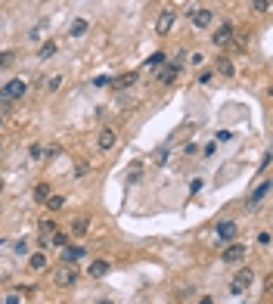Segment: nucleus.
Returning <instances> with one entry per match:
<instances>
[{"label":"nucleus","mask_w":273,"mask_h":304,"mask_svg":"<svg viewBox=\"0 0 273 304\" xmlns=\"http://www.w3.org/2000/svg\"><path fill=\"white\" fill-rule=\"evenodd\" d=\"M87 28H90L87 19H75L72 28H68V35H72V38H81V35H87Z\"/></svg>","instance_id":"obj_16"},{"label":"nucleus","mask_w":273,"mask_h":304,"mask_svg":"<svg viewBox=\"0 0 273 304\" xmlns=\"http://www.w3.org/2000/svg\"><path fill=\"white\" fill-rule=\"evenodd\" d=\"M233 35H236V25L224 22V25L214 31V35H211V40H214V47H224V44H230V40H233Z\"/></svg>","instance_id":"obj_4"},{"label":"nucleus","mask_w":273,"mask_h":304,"mask_svg":"<svg viewBox=\"0 0 273 304\" xmlns=\"http://www.w3.org/2000/svg\"><path fill=\"white\" fill-rule=\"evenodd\" d=\"M87 230H90L87 217H75V221H72V236H75V239H81V236L87 233Z\"/></svg>","instance_id":"obj_13"},{"label":"nucleus","mask_w":273,"mask_h":304,"mask_svg":"<svg viewBox=\"0 0 273 304\" xmlns=\"http://www.w3.org/2000/svg\"><path fill=\"white\" fill-rule=\"evenodd\" d=\"M102 273H109V261L106 258H99V261H93V264L87 267V276H93V280H99Z\"/></svg>","instance_id":"obj_11"},{"label":"nucleus","mask_w":273,"mask_h":304,"mask_svg":"<svg viewBox=\"0 0 273 304\" xmlns=\"http://www.w3.org/2000/svg\"><path fill=\"white\" fill-rule=\"evenodd\" d=\"M93 84H97V87H112V78H109V75H99Z\"/></svg>","instance_id":"obj_29"},{"label":"nucleus","mask_w":273,"mask_h":304,"mask_svg":"<svg viewBox=\"0 0 273 304\" xmlns=\"http://www.w3.org/2000/svg\"><path fill=\"white\" fill-rule=\"evenodd\" d=\"M0 128H3V115H0Z\"/></svg>","instance_id":"obj_35"},{"label":"nucleus","mask_w":273,"mask_h":304,"mask_svg":"<svg viewBox=\"0 0 273 304\" xmlns=\"http://www.w3.org/2000/svg\"><path fill=\"white\" fill-rule=\"evenodd\" d=\"M195 81H199V84H211V81H214V75H211V72H199V78H195Z\"/></svg>","instance_id":"obj_30"},{"label":"nucleus","mask_w":273,"mask_h":304,"mask_svg":"<svg viewBox=\"0 0 273 304\" xmlns=\"http://www.w3.org/2000/svg\"><path fill=\"white\" fill-rule=\"evenodd\" d=\"M168 158H171V149H158V152H156V158H152V162H156V165H165Z\"/></svg>","instance_id":"obj_26"},{"label":"nucleus","mask_w":273,"mask_h":304,"mask_svg":"<svg viewBox=\"0 0 273 304\" xmlns=\"http://www.w3.org/2000/svg\"><path fill=\"white\" fill-rule=\"evenodd\" d=\"M97 146H99L102 152H106V149H112V146H115V131H109V128H106V131H102V133H99V140H97Z\"/></svg>","instance_id":"obj_14"},{"label":"nucleus","mask_w":273,"mask_h":304,"mask_svg":"<svg viewBox=\"0 0 273 304\" xmlns=\"http://www.w3.org/2000/svg\"><path fill=\"white\" fill-rule=\"evenodd\" d=\"M59 84H62V78H59V75H53V78H47V90L53 94V90L59 87Z\"/></svg>","instance_id":"obj_27"},{"label":"nucleus","mask_w":273,"mask_h":304,"mask_svg":"<svg viewBox=\"0 0 273 304\" xmlns=\"http://www.w3.org/2000/svg\"><path fill=\"white\" fill-rule=\"evenodd\" d=\"M25 94H28V84L16 78V81L6 84V87H0V103H3V106H10V103H16V99H22Z\"/></svg>","instance_id":"obj_1"},{"label":"nucleus","mask_w":273,"mask_h":304,"mask_svg":"<svg viewBox=\"0 0 273 304\" xmlns=\"http://www.w3.org/2000/svg\"><path fill=\"white\" fill-rule=\"evenodd\" d=\"M87 258V248L84 246H62V261L65 264H78V261Z\"/></svg>","instance_id":"obj_6"},{"label":"nucleus","mask_w":273,"mask_h":304,"mask_svg":"<svg viewBox=\"0 0 273 304\" xmlns=\"http://www.w3.org/2000/svg\"><path fill=\"white\" fill-rule=\"evenodd\" d=\"M97 304H115V301H109V298H99V301H97Z\"/></svg>","instance_id":"obj_34"},{"label":"nucleus","mask_w":273,"mask_h":304,"mask_svg":"<svg viewBox=\"0 0 273 304\" xmlns=\"http://www.w3.org/2000/svg\"><path fill=\"white\" fill-rule=\"evenodd\" d=\"M28 264H31V270H44V267H47V258L38 251V255H31V261H28Z\"/></svg>","instance_id":"obj_23"},{"label":"nucleus","mask_w":273,"mask_h":304,"mask_svg":"<svg viewBox=\"0 0 273 304\" xmlns=\"http://www.w3.org/2000/svg\"><path fill=\"white\" fill-rule=\"evenodd\" d=\"M146 65H149V69H158V65H165V53H161V50H158V53H152V56L146 59Z\"/></svg>","instance_id":"obj_22"},{"label":"nucleus","mask_w":273,"mask_h":304,"mask_svg":"<svg viewBox=\"0 0 273 304\" xmlns=\"http://www.w3.org/2000/svg\"><path fill=\"white\" fill-rule=\"evenodd\" d=\"M16 251H19V255H28V242L19 239V242H16Z\"/></svg>","instance_id":"obj_31"},{"label":"nucleus","mask_w":273,"mask_h":304,"mask_svg":"<svg viewBox=\"0 0 273 304\" xmlns=\"http://www.w3.org/2000/svg\"><path fill=\"white\" fill-rule=\"evenodd\" d=\"M75 283H78V270H75L72 264H68L65 270H59V273H56V285H59V289H72Z\"/></svg>","instance_id":"obj_5"},{"label":"nucleus","mask_w":273,"mask_h":304,"mask_svg":"<svg viewBox=\"0 0 273 304\" xmlns=\"http://www.w3.org/2000/svg\"><path fill=\"white\" fill-rule=\"evenodd\" d=\"M174 22H177V16L165 10V13H158V19H156V31L158 35H171V28H174Z\"/></svg>","instance_id":"obj_8"},{"label":"nucleus","mask_w":273,"mask_h":304,"mask_svg":"<svg viewBox=\"0 0 273 304\" xmlns=\"http://www.w3.org/2000/svg\"><path fill=\"white\" fill-rule=\"evenodd\" d=\"M34 199H38V202H47L50 199V187H47V183H40V187L34 190Z\"/></svg>","instance_id":"obj_25"},{"label":"nucleus","mask_w":273,"mask_h":304,"mask_svg":"<svg viewBox=\"0 0 273 304\" xmlns=\"http://www.w3.org/2000/svg\"><path fill=\"white\" fill-rule=\"evenodd\" d=\"M190 19H193V28H208L214 16H211V10H193Z\"/></svg>","instance_id":"obj_9"},{"label":"nucleus","mask_w":273,"mask_h":304,"mask_svg":"<svg viewBox=\"0 0 273 304\" xmlns=\"http://www.w3.org/2000/svg\"><path fill=\"white\" fill-rule=\"evenodd\" d=\"M236 233H239V227H236L233 221H224V224H217V236H220V239L233 242V239H236Z\"/></svg>","instance_id":"obj_10"},{"label":"nucleus","mask_w":273,"mask_h":304,"mask_svg":"<svg viewBox=\"0 0 273 304\" xmlns=\"http://www.w3.org/2000/svg\"><path fill=\"white\" fill-rule=\"evenodd\" d=\"M56 50H59V44H56V40H47V44L40 47V53H38V56H40V59H50V56L56 53Z\"/></svg>","instance_id":"obj_19"},{"label":"nucleus","mask_w":273,"mask_h":304,"mask_svg":"<svg viewBox=\"0 0 273 304\" xmlns=\"http://www.w3.org/2000/svg\"><path fill=\"white\" fill-rule=\"evenodd\" d=\"M252 283H254V273H252V270H239L233 280H230L227 289H230V295H242V292L252 289Z\"/></svg>","instance_id":"obj_2"},{"label":"nucleus","mask_w":273,"mask_h":304,"mask_svg":"<svg viewBox=\"0 0 273 304\" xmlns=\"http://www.w3.org/2000/svg\"><path fill=\"white\" fill-rule=\"evenodd\" d=\"M50 246H56V248H62V246H68V236H65L62 230H56L53 236H50Z\"/></svg>","instance_id":"obj_20"},{"label":"nucleus","mask_w":273,"mask_h":304,"mask_svg":"<svg viewBox=\"0 0 273 304\" xmlns=\"http://www.w3.org/2000/svg\"><path fill=\"white\" fill-rule=\"evenodd\" d=\"M177 78H180V62L158 65V81H161V84H174Z\"/></svg>","instance_id":"obj_3"},{"label":"nucleus","mask_w":273,"mask_h":304,"mask_svg":"<svg viewBox=\"0 0 273 304\" xmlns=\"http://www.w3.org/2000/svg\"><path fill=\"white\" fill-rule=\"evenodd\" d=\"M199 304H214V298H211V295H202V301Z\"/></svg>","instance_id":"obj_33"},{"label":"nucleus","mask_w":273,"mask_h":304,"mask_svg":"<svg viewBox=\"0 0 273 304\" xmlns=\"http://www.w3.org/2000/svg\"><path fill=\"white\" fill-rule=\"evenodd\" d=\"M13 62H16V53L13 50H3V53H0V69H10Z\"/></svg>","instance_id":"obj_21"},{"label":"nucleus","mask_w":273,"mask_h":304,"mask_svg":"<svg viewBox=\"0 0 273 304\" xmlns=\"http://www.w3.org/2000/svg\"><path fill=\"white\" fill-rule=\"evenodd\" d=\"M270 10V0H254V13H267Z\"/></svg>","instance_id":"obj_28"},{"label":"nucleus","mask_w":273,"mask_h":304,"mask_svg":"<svg viewBox=\"0 0 273 304\" xmlns=\"http://www.w3.org/2000/svg\"><path fill=\"white\" fill-rule=\"evenodd\" d=\"M267 192H270V180H264L261 187H258V190L252 192V199H249V208H258V205H261V199L267 196Z\"/></svg>","instance_id":"obj_12"},{"label":"nucleus","mask_w":273,"mask_h":304,"mask_svg":"<svg viewBox=\"0 0 273 304\" xmlns=\"http://www.w3.org/2000/svg\"><path fill=\"white\" fill-rule=\"evenodd\" d=\"M140 174H143V165H140V162H134V165L124 171V177H127L131 183H134V180H140Z\"/></svg>","instance_id":"obj_18"},{"label":"nucleus","mask_w":273,"mask_h":304,"mask_svg":"<svg viewBox=\"0 0 273 304\" xmlns=\"http://www.w3.org/2000/svg\"><path fill=\"white\" fill-rule=\"evenodd\" d=\"M134 81H136V72H127V75H118V78H112V87L124 90V87H131Z\"/></svg>","instance_id":"obj_15"},{"label":"nucleus","mask_w":273,"mask_h":304,"mask_svg":"<svg viewBox=\"0 0 273 304\" xmlns=\"http://www.w3.org/2000/svg\"><path fill=\"white\" fill-rule=\"evenodd\" d=\"M0 192H3V180H0Z\"/></svg>","instance_id":"obj_36"},{"label":"nucleus","mask_w":273,"mask_h":304,"mask_svg":"<svg viewBox=\"0 0 273 304\" xmlns=\"http://www.w3.org/2000/svg\"><path fill=\"white\" fill-rule=\"evenodd\" d=\"M40 155H44V149H40L38 143H34V146H31V158H40Z\"/></svg>","instance_id":"obj_32"},{"label":"nucleus","mask_w":273,"mask_h":304,"mask_svg":"<svg viewBox=\"0 0 273 304\" xmlns=\"http://www.w3.org/2000/svg\"><path fill=\"white\" fill-rule=\"evenodd\" d=\"M245 251H249V248H245L242 242H230L227 251H224V261H227V264H239V261L245 258Z\"/></svg>","instance_id":"obj_7"},{"label":"nucleus","mask_w":273,"mask_h":304,"mask_svg":"<svg viewBox=\"0 0 273 304\" xmlns=\"http://www.w3.org/2000/svg\"><path fill=\"white\" fill-rule=\"evenodd\" d=\"M217 72L220 75H224V78H233V75H236V69H233V62H230V59L224 56V59H220V62H217Z\"/></svg>","instance_id":"obj_17"},{"label":"nucleus","mask_w":273,"mask_h":304,"mask_svg":"<svg viewBox=\"0 0 273 304\" xmlns=\"http://www.w3.org/2000/svg\"><path fill=\"white\" fill-rule=\"evenodd\" d=\"M44 205H47L50 211H59V208H62V205H65V199H62V196H50V199L44 202Z\"/></svg>","instance_id":"obj_24"}]
</instances>
